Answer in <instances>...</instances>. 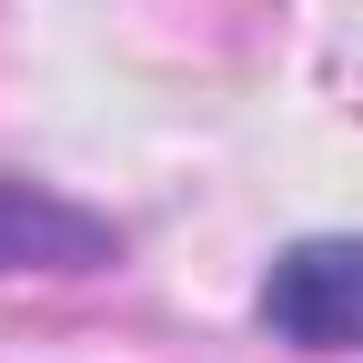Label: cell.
<instances>
[{
  "label": "cell",
  "mask_w": 363,
  "mask_h": 363,
  "mask_svg": "<svg viewBox=\"0 0 363 363\" xmlns=\"http://www.w3.org/2000/svg\"><path fill=\"white\" fill-rule=\"evenodd\" d=\"M262 323L303 353L363 343V242H293L262 272Z\"/></svg>",
  "instance_id": "cell-1"
},
{
  "label": "cell",
  "mask_w": 363,
  "mask_h": 363,
  "mask_svg": "<svg viewBox=\"0 0 363 363\" xmlns=\"http://www.w3.org/2000/svg\"><path fill=\"white\" fill-rule=\"evenodd\" d=\"M111 262V222L40 182H0V272H91Z\"/></svg>",
  "instance_id": "cell-2"
}]
</instances>
